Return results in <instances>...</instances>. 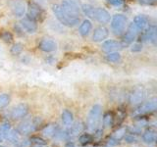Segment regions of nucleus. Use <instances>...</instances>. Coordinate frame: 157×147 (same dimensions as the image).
<instances>
[{"mask_svg": "<svg viewBox=\"0 0 157 147\" xmlns=\"http://www.w3.org/2000/svg\"><path fill=\"white\" fill-rule=\"evenodd\" d=\"M124 139L126 140V142H128V143H136V142L137 141V139L136 138V137H134V135H132V134L125 135Z\"/></svg>", "mask_w": 157, "mask_h": 147, "instance_id": "c9c22d12", "label": "nucleus"}, {"mask_svg": "<svg viewBox=\"0 0 157 147\" xmlns=\"http://www.w3.org/2000/svg\"><path fill=\"white\" fill-rule=\"evenodd\" d=\"M141 49H142V44L140 43V42H136L132 46L131 50L132 52H140V51H141Z\"/></svg>", "mask_w": 157, "mask_h": 147, "instance_id": "f704fd0d", "label": "nucleus"}, {"mask_svg": "<svg viewBox=\"0 0 157 147\" xmlns=\"http://www.w3.org/2000/svg\"><path fill=\"white\" fill-rule=\"evenodd\" d=\"M91 28H92L91 22L90 21V20H85V21L81 24L80 28H78V32H80V34L82 36L86 37L91 32Z\"/></svg>", "mask_w": 157, "mask_h": 147, "instance_id": "4be33fe9", "label": "nucleus"}, {"mask_svg": "<svg viewBox=\"0 0 157 147\" xmlns=\"http://www.w3.org/2000/svg\"><path fill=\"white\" fill-rule=\"evenodd\" d=\"M106 60L111 63H118L121 60V55L119 52H110L107 53L106 55Z\"/></svg>", "mask_w": 157, "mask_h": 147, "instance_id": "a878e982", "label": "nucleus"}, {"mask_svg": "<svg viewBox=\"0 0 157 147\" xmlns=\"http://www.w3.org/2000/svg\"><path fill=\"white\" fill-rule=\"evenodd\" d=\"M38 48L40 49L41 51L45 52V53H50V52H53V51L56 50L57 44L52 38L45 37V38H42L41 40L39 41Z\"/></svg>", "mask_w": 157, "mask_h": 147, "instance_id": "ddd939ff", "label": "nucleus"}, {"mask_svg": "<svg viewBox=\"0 0 157 147\" xmlns=\"http://www.w3.org/2000/svg\"><path fill=\"white\" fill-rule=\"evenodd\" d=\"M61 119H62V123H63L64 126H70L73 125L74 115H73V113L70 110L65 109V110H63L62 114H61Z\"/></svg>", "mask_w": 157, "mask_h": 147, "instance_id": "5701e85b", "label": "nucleus"}, {"mask_svg": "<svg viewBox=\"0 0 157 147\" xmlns=\"http://www.w3.org/2000/svg\"><path fill=\"white\" fill-rule=\"evenodd\" d=\"M92 19H95L100 24H108L111 20L110 13L104 8H94L92 13Z\"/></svg>", "mask_w": 157, "mask_h": 147, "instance_id": "f8f14e48", "label": "nucleus"}, {"mask_svg": "<svg viewBox=\"0 0 157 147\" xmlns=\"http://www.w3.org/2000/svg\"><path fill=\"white\" fill-rule=\"evenodd\" d=\"M4 141V135H3V134L1 132V130H0V143L1 142H3Z\"/></svg>", "mask_w": 157, "mask_h": 147, "instance_id": "ea45409f", "label": "nucleus"}, {"mask_svg": "<svg viewBox=\"0 0 157 147\" xmlns=\"http://www.w3.org/2000/svg\"><path fill=\"white\" fill-rule=\"evenodd\" d=\"M156 108H157V102L154 98V99H151L146 102L144 101L142 103H140V104L137 105L134 114L136 116H142L145 114H149V113L154 112L156 110Z\"/></svg>", "mask_w": 157, "mask_h": 147, "instance_id": "6e6552de", "label": "nucleus"}, {"mask_svg": "<svg viewBox=\"0 0 157 147\" xmlns=\"http://www.w3.org/2000/svg\"><path fill=\"white\" fill-rule=\"evenodd\" d=\"M70 126H71L70 129L67 130L66 131H64L62 134L65 138H72V137L78 135V134H81V132L83 130V129H85V125L81 122H78L75 125Z\"/></svg>", "mask_w": 157, "mask_h": 147, "instance_id": "dca6fc26", "label": "nucleus"}, {"mask_svg": "<svg viewBox=\"0 0 157 147\" xmlns=\"http://www.w3.org/2000/svg\"><path fill=\"white\" fill-rule=\"evenodd\" d=\"M114 122H115V117L112 112H106L103 115V126H104L105 129L112 127L114 126Z\"/></svg>", "mask_w": 157, "mask_h": 147, "instance_id": "b1692460", "label": "nucleus"}, {"mask_svg": "<svg viewBox=\"0 0 157 147\" xmlns=\"http://www.w3.org/2000/svg\"><path fill=\"white\" fill-rule=\"evenodd\" d=\"M128 19L124 14H116L111 19V31L115 36H120L126 31Z\"/></svg>", "mask_w": 157, "mask_h": 147, "instance_id": "7ed1b4c3", "label": "nucleus"}, {"mask_svg": "<svg viewBox=\"0 0 157 147\" xmlns=\"http://www.w3.org/2000/svg\"><path fill=\"white\" fill-rule=\"evenodd\" d=\"M62 10L68 15H70L72 17L80 18L81 16V8L78 6V4L73 0H64L60 4Z\"/></svg>", "mask_w": 157, "mask_h": 147, "instance_id": "0eeeda50", "label": "nucleus"}, {"mask_svg": "<svg viewBox=\"0 0 157 147\" xmlns=\"http://www.w3.org/2000/svg\"><path fill=\"white\" fill-rule=\"evenodd\" d=\"M132 24L139 32H144L149 26V20L145 15H137L135 17Z\"/></svg>", "mask_w": 157, "mask_h": 147, "instance_id": "f3484780", "label": "nucleus"}, {"mask_svg": "<svg viewBox=\"0 0 157 147\" xmlns=\"http://www.w3.org/2000/svg\"><path fill=\"white\" fill-rule=\"evenodd\" d=\"M123 47H124V45H123L122 42L113 40V39H109V40H106L102 43L101 49H102V51H104L106 53H110V52L121 50Z\"/></svg>", "mask_w": 157, "mask_h": 147, "instance_id": "4468645a", "label": "nucleus"}, {"mask_svg": "<svg viewBox=\"0 0 157 147\" xmlns=\"http://www.w3.org/2000/svg\"><path fill=\"white\" fill-rule=\"evenodd\" d=\"M20 26H21L23 31H25L28 33H34L37 31V24L36 22L33 21L32 19L29 17H24L21 22H20Z\"/></svg>", "mask_w": 157, "mask_h": 147, "instance_id": "2eb2a0df", "label": "nucleus"}, {"mask_svg": "<svg viewBox=\"0 0 157 147\" xmlns=\"http://www.w3.org/2000/svg\"><path fill=\"white\" fill-rule=\"evenodd\" d=\"M147 97V91L145 88L139 86L134 88L129 94V102L132 105H139L144 102Z\"/></svg>", "mask_w": 157, "mask_h": 147, "instance_id": "423d86ee", "label": "nucleus"}, {"mask_svg": "<svg viewBox=\"0 0 157 147\" xmlns=\"http://www.w3.org/2000/svg\"><path fill=\"white\" fill-rule=\"evenodd\" d=\"M29 141L24 140V141H19L18 143H16L15 147H29Z\"/></svg>", "mask_w": 157, "mask_h": 147, "instance_id": "e433bc0d", "label": "nucleus"}, {"mask_svg": "<svg viewBox=\"0 0 157 147\" xmlns=\"http://www.w3.org/2000/svg\"><path fill=\"white\" fill-rule=\"evenodd\" d=\"M108 34H109V32H108V29L105 27H103V26L97 27L94 29V32H93L92 40L95 41V42L103 41V40H105V39L107 38Z\"/></svg>", "mask_w": 157, "mask_h": 147, "instance_id": "a211bd4d", "label": "nucleus"}, {"mask_svg": "<svg viewBox=\"0 0 157 147\" xmlns=\"http://www.w3.org/2000/svg\"><path fill=\"white\" fill-rule=\"evenodd\" d=\"M142 140L146 144H152L154 143L156 140V132L154 130L147 129L142 134Z\"/></svg>", "mask_w": 157, "mask_h": 147, "instance_id": "412c9836", "label": "nucleus"}, {"mask_svg": "<svg viewBox=\"0 0 157 147\" xmlns=\"http://www.w3.org/2000/svg\"><path fill=\"white\" fill-rule=\"evenodd\" d=\"M156 0H140V3L144 5H152L155 3Z\"/></svg>", "mask_w": 157, "mask_h": 147, "instance_id": "58836bf2", "label": "nucleus"}, {"mask_svg": "<svg viewBox=\"0 0 157 147\" xmlns=\"http://www.w3.org/2000/svg\"><path fill=\"white\" fill-rule=\"evenodd\" d=\"M139 34V31L136 29V28L135 27L134 24H130L129 27H128L127 31L124 32V33L122 34L123 36V45H129V44L132 43Z\"/></svg>", "mask_w": 157, "mask_h": 147, "instance_id": "9d476101", "label": "nucleus"}, {"mask_svg": "<svg viewBox=\"0 0 157 147\" xmlns=\"http://www.w3.org/2000/svg\"><path fill=\"white\" fill-rule=\"evenodd\" d=\"M52 10H53V13L55 15V17L57 18V20L62 24H64V26L69 27V28H73V27H76L77 24L80 23L81 18L72 17L70 15H68L67 13H65L62 10L60 4L53 5Z\"/></svg>", "mask_w": 157, "mask_h": 147, "instance_id": "f257e3e1", "label": "nucleus"}, {"mask_svg": "<svg viewBox=\"0 0 157 147\" xmlns=\"http://www.w3.org/2000/svg\"><path fill=\"white\" fill-rule=\"evenodd\" d=\"M108 144H110V145H113V146H115V145H118L119 144V140H117L116 138H114V137H110L109 139H108Z\"/></svg>", "mask_w": 157, "mask_h": 147, "instance_id": "4c0bfd02", "label": "nucleus"}, {"mask_svg": "<svg viewBox=\"0 0 157 147\" xmlns=\"http://www.w3.org/2000/svg\"><path fill=\"white\" fill-rule=\"evenodd\" d=\"M41 123H42L41 119L38 117L25 120L19 125L17 131L20 134H23V135L29 134H32V132H33L34 130H36L39 127V126L41 125Z\"/></svg>", "mask_w": 157, "mask_h": 147, "instance_id": "f03ea898", "label": "nucleus"}, {"mask_svg": "<svg viewBox=\"0 0 157 147\" xmlns=\"http://www.w3.org/2000/svg\"><path fill=\"white\" fill-rule=\"evenodd\" d=\"M58 131H59L58 126L51 124V125H48L44 127L42 130V134H43V135H45L47 137H51V136L56 135L58 134Z\"/></svg>", "mask_w": 157, "mask_h": 147, "instance_id": "393cba45", "label": "nucleus"}, {"mask_svg": "<svg viewBox=\"0 0 157 147\" xmlns=\"http://www.w3.org/2000/svg\"><path fill=\"white\" fill-rule=\"evenodd\" d=\"M38 147H40V146H39V145H38Z\"/></svg>", "mask_w": 157, "mask_h": 147, "instance_id": "79ce46f5", "label": "nucleus"}, {"mask_svg": "<svg viewBox=\"0 0 157 147\" xmlns=\"http://www.w3.org/2000/svg\"><path fill=\"white\" fill-rule=\"evenodd\" d=\"M29 142H32V143H34L36 145H39V146H43V145L47 144V141L45 139H43L42 137L36 136V135H33L29 138Z\"/></svg>", "mask_w": 157, "mask_h": 147, "instance_id": "c756f323", "label": "nucleus"}, {"mask_svg": "<svg viewBox=\"0 0 157 147\" xmlns=\"http://www.w3.org/2000/svg\"><path fill=\"white\" fill-rule=\"evenodd\" d=\"M29 114V107L25 103H21L15 106L10 112V116L13 120H21L24 119L25 117H27Z\"/></svg>", "mask_w": 157, "mask_h": 147, "instance_id": "9b49d317", "label": "nucleus"}, {"mask_svg": "<svg viewBox=\"0 0 157 147\" xmlns=\"http://www.w3.org/2000/svg\"><path fill=\"white\" fill-rule=\"evenodd\" d=\"M78 140H80V143L82 145H86L88 143H90V142L93 140V136L90 134H82L80 136Z\"/></svg>", "mask_w": 157, "mask_h": 147, "instance_id": "bb28decb", "label": "nucleus"}, {"mask_svg": "<svg viewBox=\"0 0 157 147\" xmlns=\"http://www.w3.org/2000/svg\"><path fill=\"white\" fill-rule=\"evenodd\" d=\"M27 14L29 19L34 22H41L44 18V10L37 3L31 2L28 4Z\"/></svg>", "mask_w": 157, "mask_h": 147, "instance_id": "39448f33", "label": "nucleus"}, {"mask_svg": "<svg viewBox=\"0 0 157 147\" xmlns=\"http://www.w3.org/2000/svg\"><path fill=\"white\" fill-rule=\"evenodd\" d=\"M4 135V140L11 144H16L20 141V134L17 131V130H14L12 127H10L9 130L3 132Z\"/></svg>", "mask_w": 157, "mask_h": 147, "instance_id": "aec40b11", "label": "nucleus"}, {"mask_svg": "<svg viewBox=\"0 0 157 147\" xmlns=\"http://www.w3.org/2000/svg\"><path fill=\"white\" fill-rule=\"evenodd\" d=\"M0 38L2 39V40L4 42H6V43H11L13 41V36H12V33L8 32V31H3L1 33H0Z\"/></svg>", "mask_w": 157, "mask_h": 147, "instance_id": "cd10ccee", "label": "nucleus"}, {"mask_svg": "<svg viewBox=\"0 0 157 147\" xmlns=\"http://www.w3.org/2000/svg\"><path fill=\"white\" fill-rule=\"evenodd\" d=\"M10 102V96L7 93L0 94V110L6 107Z\"/></svg>", "mask_w": 157, "mask_h": 147, "instance_id": "c85d7f7f", "label": "nucleus"}, {"mask_svg": "<svg viewBox=\"0 0 157 147\" xmlns=\"http://www.w3.org/2000/svg\"><path fill=\"white\" fill-rule=\"evenodd\" d=\"M9 6L14 16L18 18L23 17L27 13L28 4L26 0H11L9 2Z\"/></svg>", "mask_w": 157, "mask_h": 147, "instance_id": "1a4fd4ad", "label": "nucleus"}, {"mask_svg": "<svg viewBox=\"0 0 157 147\" xmlns=\"http://www.w3.org/2000/svg\"><path fill=\"white\" fill-rule=\"evenodd\" d=\"M102 114V107L99 104H95L91 107V109L87 116V127L90 130H95L99 124Z\"/></svg>", "mask_w": 157, "mask_h": 147, "instance_id": "20e7f679", "label": "nucleus"}, {"mask_svg": "<svg viewBox=\"0 0 157 147\" xmlns=\"http://www.w3.org/2000/svg\"><path fill=\"white\" fill-rule=\"evenodd\" d=\"M0 147H5V146H3V145H1V144H0Z\"/></svg>", "mask_w": 157, "mask_h": 147, "instance_id": "a19ab883", "label": "nucleus"}, {"mask_svg": "<svg viewBox=\"0 0 157 147\" xmlns=\"http://www.w3.org/2000/svg\"><path fill=\"white\" fill-rule=\"evenodd\" d=\"M23 51V44L22 43H15L11 47V53L13 55H19Z\"/></svg>", "mask_w": 157, "mask_h": 147, "instance_id": "7c9ffc66", "label": "nucleus"}, {"mask_svg": "<svg viewBox=\"0 0 157 147\" xmlns=\"http://www.w3.org/2000/svg\"><path fill=\"white\" fill-rule=\"evenodd\" d=\"M126 130H127L125 129V127H121V129H119L115 132V134H114V136H113V137L116 138L117 140L120 141L122 138H124V136L126 135Z\"/></svg>", "mask_w": 157, "mask_h": 147, "instance_id": "473e14b6", "label": "nucleus"}, {"mask_svg": "<svg viewBox=\"0 0 157 147\" xmlns=\"http://www.w3.org/2000/svg\"><path fill=\"white\" fill-rule=\"evenodd\" d=\"M144 40L149 42L151 44L155 45L156 40H157V34H156V27L154 24L152 26H148L144 33Z\"/></svg>", "mask_w": 157, "mask_h": 147, "instance_id": "6ab92c4d", "label": "nucleus"}, {"mask_svg": "<svg viewBox=\"0 0 157 147\" xmlns=\"http://www.w3.org/2000/svg\"><path fill=\"white\" fill-rule=\"evenodd\" d=\"M106 2L113 6H121L125 3V0H106Z\"/></svg>", "mask_w": 157, "mask_h": 147, "instance_id": "72a5a7b5", "label": "nucleus"}, {"mask_svg": "<svg viewBox=\"0 0 157 147\" xmlns=\"http://www.w3.org/2000/svg\"><path fill=\"white\" fill-rule=\"evenodd\" d=\"M82 12L85 15H86L87 17H90V18H92V13H93V8L92 6H90V5H87V4H85V5H82Z\"/></svg>", "mask_w": 157, "mask_h": 147, "instance_id": "2f4dec72", "label": "nucleus"}]
</instances>
